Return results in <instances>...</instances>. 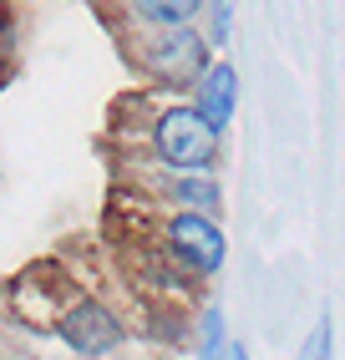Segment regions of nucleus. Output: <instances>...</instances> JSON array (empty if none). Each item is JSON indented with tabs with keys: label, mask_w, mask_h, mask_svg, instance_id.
Here are the masks:
<instances>
[{
	"label": "nucleus",
	"mask_w": 345,
	"mask_h": 360,
	"mask_svg": "<svg viewBox=\"0 0 345 360\" xmlns=\"http://www.w3.org/2000/svg\"><path fill=\"white\" fill-rule=\"evenodd\" d=\"M208 0H127V15L147 31H172V26H188Z\"/></svg>",
	"instance_id": "6"
},
{
	"label": "nucleus",
	"mask_w": 345,
	"mask_h": 360,
	"mask_svg": "<svg viewBox=\"0 0 345 360\" xmlns=\"http://www.w3.org/2000/svg\"><path fill=\"white\" fill-rule=\"evenodd\" d=\"M153 153L178 173H208L218 158V132L193 107H163L153 122Z\"/></svg>",
	"instance_id": "1"
},
{
	"label": "nucleus",
	"mask_w": 345,
	"mask_h": 360,
	"mask_svg": "<svg viewBox=\"0 0 345 360\" xmlns=\"http://www.w3.org/2000/svg\"><path fill=\"white\" fill-rule=\"evenodd\" d=\"M137 61L147 66V77H158L163 86H188L208 71V41L199 31H188V26H172V31H158L147 41Z\"/></svg>",
	"instance_id": "2"
},
{
	"label": "nucleus",
	"mask_w": 345,
	"mask_h": 360,
	"mask_svg": "<svg viewBox=\"0 0 345 360\" xmlns=\"http://www.w3.org/2000/svg\"><path fill=\"white\" fill-rule=\"evenodd\" d=\"M229 26H234V0H213V31H208V46H224V41H229Z\"/></svg>",
	"instance_id": "10"
},
{
	"label": "nucleus",
	"mask_w": 345,
	"mask_h": 360,
	"mask_svg": "<svg viewBox=\"0 0 345 360\" xmlns=\"http://www.w3.org/2000/svg\"><path fill=\"white\" fill-rule=\"evenodd\" d=\"M224 315H218V309H208L203 315V360H224Z\"/></svg>",
	"instance_id": "9"
},
{
	"label": "nucleus",
	"mask_w": 345,
	"mask_h": 360,
	"mask_svg": "<svg viewBox=\"0 0 345 360\" xmlns=\"http://www.w3.org/2000/svg\"><path fill=\"white\" fill-rule=\"evenodd\" d=\"M172 193H178V203L188 213H208V219H213V208H218L213 173H183V178H172Z\"/></svg>",
	"instance_id": "7"
},
{
	"label": "nucleus",
	"mask_w": 345,
	"mask_h": 360,
	"mask_svg": "<svg viewBox=\"0 0 345 360\" xmlns=\"http://www.w3.org/2000/svg\"><path fill=\"white\" fill-rule=\"evenodd\" d=\"M294 360H335V330H330V320H315L310 340L300 345V355H294Z\"/></svg>",
	"instance_id": "8"
},
{
	"label": "nucleus",
	"mask_w": 345,
	"mask_h": 360,
	"mask_svg": "<svg viewBox=\"0 0 345 360\" xmlns=\"http://www.w3.org/2000/svg\"><path fill=\"white\" fill-rule=\"evenodd\" d=\"M193 112L203 117L213 132H224L234 122V107H239V71L229 61H208V71L193 82Z\"/></svg>",
	"instance_id": "5"
},
{
	"label": "nucleus",
	"mask_w": 345,
	"mask_h": 360,
	"mask_svg": "<svg viewBox=\"0 0 345 360\" xmlns=\"http://www.w3.org/2000/svg\"><path fill=\"white\" fill-rule=\"evenodd\" d=\"M56 330H61V340L77 350L82 360H102V355H112L122 340H127V335H122V320L112 315L102 300H77L71 309H61Z\"/></svg>",
	"instance_id": "3"
},
{
	"label": "nucleus",
	"mask_w": 345,
	"mask_h": 360,
	"mask_svg": "<svg viewBox=\"0 0 345 360\" xmlns=\"http://www.w3.org/2000/svg\"><path fill=\"white\" fill-rule=\"evenodd\" d=\"M224 360H249V350H244L239 340H229V345H224Z\"/></svg>",
	"instance_id": "11"
},
{
	"label": "nucleus",
	"mask_w": 345,
	"mask_h": 360,
	"mask_svg": "<svg viewBox=\"0 0 345 360\" xmlns=\"http://www.w3.org/2000/svg\"><path fill=\"white\" fill-rule=\"evenodd\" d=\"M163 238H168L172 259H183V269L213 274L218 264H224V229H218L208 213H188V208L172 213L168 229H163Z\"/></svg>",
	"instance_id": "4"
}]
</instances>
